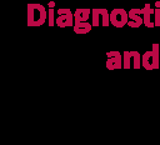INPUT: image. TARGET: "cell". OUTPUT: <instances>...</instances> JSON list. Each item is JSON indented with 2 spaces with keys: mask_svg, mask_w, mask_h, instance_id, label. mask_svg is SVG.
<instances>
[{
  "mask_svg": "<svg viewBox=\"0 0 160 145\" xmlns=\"http://www.w3.org/2000/svg\"><path fill=\"white\" fill-rule=\"evenodd\" d=\"M154 24L155 26H160V1L155 2V9H154Z\"/></svg>",
  "mask_w": 160,
  "mask_h": 145,
  "instance_id": "4fadbf2b",
  "label": "cell"
},
{
  "mask_svg": "<svg viewBox=\"0 0 160 145\" xmlns=\"http://www.w3.org/2000/svg\"><path fill=\"white\" fill-rule=\"evenodd\" d=\"M141 66L146 70L159 69V44L154 42L152 49L141 55Z\"/></svg>",
  "mask_w": 160,
  "mask_h": 145,
  "instance_id": "7a4b0ae2",
  "label": "cell"
},
{
  "mask_svg": "<svg viewBox=\"0 0 160 145\" xmlns=\"http://www.w3.org/2000/svg\"><path fill=\"white\" fill-rule=\"evenodd\" d=\"M91 25L92 26H109L110 12L106 9H92L91 10Z\"/></svg>",
  "mask_w": 160,
  "mask_h": 145,
  "instance_id": "277c9868",
  "label": "cell"
},
{
  "mask_svg": "<svg viewBox=\"0 0 160 145\" xmlns=\"http://www.w3.org/2000/svg\"><path fill=\"white\" fill-rule=\"evenodd\" d=\"M54 6H55V2H49V12H48V19H49V25L50 26H54L55 25V16H54V14H55V10H54Z\"/></svg>",
  "mask_w": 160,
  "mask_h": 145,
  "instance_id": "7c38bea8",
  "label": "cell"
},
{
  "mask_svg": "<svg viewBox=\"0 0 160 145\" xmlns=\"http://www.w3.org/2000/svg\"><path fill=\"white\" fill-rule=\"evenodd\" d=\"M48 19L46 9L40 4L28 5V25L29 26H41Z\"/></svg>",
  "mask_w": 160,
  "mask_h": 145,
  "instance_id": "6da1fadb",
  "label": "cell"
},
{
  "mask_svg": "<svg viewBox=\"0 0 160 145\" xmlns=\"http://www.w3.org/2000/svg\"><path fill=\"white\" fill-rule=\"evenodd\" d=\"M106 68L109 70L122 68V55L119 51H109L106 52Z\"/></svg>",
  "mask_w": 160,
  "mask_h": 145,
  "instance_id": "52a82bcc",
  "label": "cell"
},
{
  "mask_svg": "<svg viewBox=\"0 0 160 145\" xmlns=\"http://www.w3.org/2000/svg\"><path fill=\"white\" fill-rule=\"evenodd\" d=\"M56 14L58 16L55 19V24L59 28L74 26V14L69 9H58Z\"/></svg>",
  "mask_w": 160,
  "mask_h": 145,
  "instance_id": "5b68a950",
  "label": "cell"
},
{
  "mask_svg": "<svg viewBox=\"0 0 160 145\" xmlns=\"http://www.w3.org/2000/svg\"><path fill=\"white\" fill-rule=\"evenodd\" d=\"M122 68L124 69H140L141 55L138 51H124L122 52Z\"/></svg>",
  "mask_w": 160,
  "mask_h": 145,
  "instance_id": "3957f363",
  "label": "cell"
},
{
  "mask_svg": "<svg viewBox=\"0 0 160 145\" xmlns=\"http://www.w3.org/2000/svg\"><path fill=\"white\" fill-rule=\"evenodd\" d=\"M129 21H128V25L130 28H140L142 24H144V20H142V9H131L129 12Z\"/></svg>",
  "mask_w": 160,
  "mask_h": 145,
  "instance_id": "ba28073f",
  "label": "cell"
},
{
  "mask_svg": "<svg viewBox=\"0 0 160 145\" xmlns=\"http://www.w3.org/2000/svg\"><path fill=\"white\" fill-rule=\"evenodd\" d=\"M152 15H154V9H151L150 4H145V6L142 8V20H144V25L149 29L155 28V24L152 21L154 20Z\"/></svg>",
  "mask_w": 160,
  "mask_h": 145,
  "instance_id": "9c48e42d",
  "label": "cell"
},
{
  "mask_svg": "<svg viewBox=\"0 0 160 145\" xmlns=\"http://www.w3.org/2000/svg\"><path fill=\"white\" fill-rule=\"evenodd\" d=\"M91 10L90 9H76L74 12V24L76 22H88L90 19Z\"/></svg>",
  "mask_w": 160,
  "mask_h": 145,
  "instance_id": "30bf717a",
  "label": "cell"
},
{
  "mask_svg": "<svg viewBox=\"0 0 160 145\" xmlns=\"http://www.w3.org/2000/svg\"><path fill=\"white\" fill-rule=\"evenodd\" d=\"M129 15L124 9H114L110 11V24L115 28H122L128 24Z\"/></svg>",
  "mask_w": 160,
  "mask_h": 145,
  "instance_id": "8992f818",
  "label": "cell"
},
{
  "mask_svg": "<svg viewBox=\"0 0 160 145\" xmlns=\"http://www.w3.org/2000/svg\"><path fill=\"white\" fill-rule=\"evenodd\" d=\"M92 25L88 21V22H76L74 24V31L76 34H86L91 30Z\"/></svg>",
  "mask_w": 160,
  "mask_h": 145,
  "instance_id": "8fae6325",
  "label": "cell"
}]
</instances>
